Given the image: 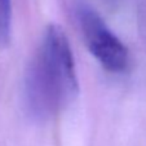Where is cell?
<instances>
[{"label":"cell","mask_w":146,"mask_h":146,"mask_svg":"<svg viewBox=\"0 0 146 146\" xmlns=\"http://www.w3.org/2000/svg\"><path fill=\"white\" fill-rule=\"evenodd\" d=\"M79 94V79L69 39L49 25L25 72L23 101L27 114L44 121L64 111Z\"/></svg>","instance_id":"obj_1"},{"label":"cell","mask_w":146,"mask_h":146,"mask_svg":"<svg viewBox=\"0 0 146 146\" xmlns=\"http://www.w3.org/2000/svg\"><path fill=\"white\" fill-rule=\"evenodd\" d=\"M75 13L83 39L98 64L113 74L127 71L131 64L129 50L96 9L80 0L76 4Z\"/></svg>","instance_id":"obj_2"},{"label":"cell","mask_w":146,"mask_h":146,"mask_svg":"<svg viewBox=\"0 0 146 146\" xmlns=\"http://www.w3.org/2000/svg\"><path fill=\"white\" fill-rule=\"evenodd\" d=\"M12 33V0H0V48L9 44Z\"/></svg>","instance_id":"obj_3"},{"label":"cell","mask_w":146,"mask_h":146,"mask_svg":"<svg viewBox=\"0 0 146 146\" xmlns=\"http://www.w3.org/2000/svg\"><path fill=\"white\" fill-rule=\"evenodd\" d=\"M138 29L143 39V43H146V3L141 7L138 12Z\"/></svg>","instance_id":"obj_4"},{"label":"cell","mask_w":146,"mask_h":146,"mask_svg":"<svg viewBox=\"0 0 146 146\" xmlns=\"http://www.w3.org/2000/svg\"><path fill=\"white\" fill-rule=\"evenodd\" d=\"M105 1L109 4V5H111V7H115V5H116V3H118L119 0H105Z\"/></svg>","instance_id":"obj_5"}]
</instances>
